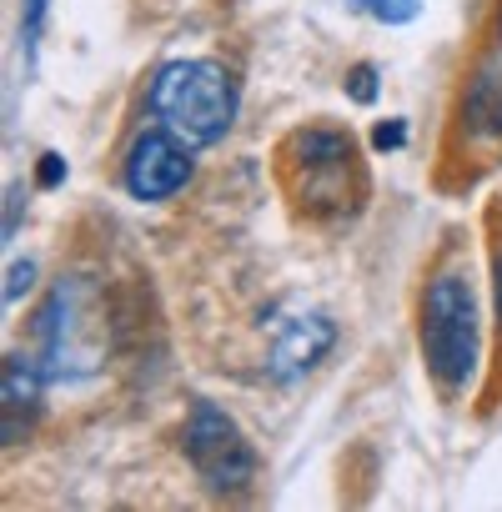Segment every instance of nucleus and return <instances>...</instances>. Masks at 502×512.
Listing matches in <instances>:
<instances>
[{
  "label": "nucleus",
  "mask_w": 502,
  "mask_h": 512,
  "mask_svg": "<svg viewBox=\"0 0 502 512\" xmlns=\"http://www.w3.org/2000/svg\"><path fill=\"white\" fill-rule=\"evenodd\" d=\"M282 181L302 216L337 221L362 201V156L342 126H302L282 146Z\"/></svg>",
  "instance_id": "nucleus-3"
},
{
  "label": "nucleus",
  "mask_w": 502,
  "mask_h": 512,
  "mask_svg": "<svg viewBox=\"0 0 502 512\" xmlns=\"http://www.w3.org/2000/svg\"><path fill=\"white\" fill-rule=\"evenodd\" d=\"M191 171H196L191 146H186L181 136H171L166 126H146V131L126 146L121 186H126L131 201L156 206V201H171L176 191H186V186H191Z\"/></svg>",
  "instance_id": "nucleus-6"
},
{
  "label": "nucleus",
  "mask_w": 502,
  "mask_h": 512,
  "mask_svg": "<svg viewBox=\"0 0 502 512\" xmlns=\"http://www.w3.org/2000/svg\"><path fill=\"white\" fill-rule=\"evenodd\" d=\"M31 287H36V262H31V256H26V262H11V272H6V307H16Z\"/></svg>",
  "instance_id": "nucleus-13"
},
{
  "label": "nucleus",
  "mask_w": 502,
  "mask_h": 512,
  "mask_svg": "<svg viewBox=\"0 0 502 512\" xmlns=\"http://www.w3.org/2000/svg\"><path fill=\"white\" fill-rule=\"evenodd\" d=\"M181 452H186V462L196 467V477H201L211 492H221V497L246 492L251 482H257V467H262V462H257V447L246 442V432L236 427V417H231L226 407L206 402V397H196L191 412H186Z\"/></svg>",
  "instance_id": "nucleus-5"
},
{
  "label": "nucleus",
  "mask_w": 502,
  "mask_h": 512,
  "mask_svg": "<svg viewBox=\"0 0 502 512\" xmlns=\"http://www.w3.org/2000/svg\"><path fill=\"white\" fill-rule=\"evenodd\" d=\"M236 81L221 61L206 56H186V61H166L151 86H146V111L156 126H166L171 136H181L191 151L216 146L231 121H236Z\"/></svg>",
  "instance_id": "nucleus-2"
},
{
  "label": "nucleus",
  "mask_w": 502,
  "mask_h": 512,
  "mask_svg": "<svg viewBox=\"0 0 502 512\" xmlns=\"http://www.w3.org/2000/svg\"><path fill=\"white\" fill-rule=\"evenodd\" d=\"M457 126H462L467 146H502V11H497V31H492L487 51L477 56V66L462 81Z\"/></svg>",
  "instance_id": "nucleus-7"
},
{
  "label": "nucleus",
  "mask_w": 502,
  "mask_h": 512,
  "mask_svg": "<svg viewBox=\"0 0 502 512\" xmlns=\"http://www.w3.org/2000/svg\"><path fill=\"white\" fill-rule=\"evenodd\" d=\"M66 181V156L61 151H41V161H36V186L41 191H56Z\"/></svg>",
  "instance_id": "nucleus-14"
},
{
  "label": "nucleus",
  "mask_w": 502,
  "mask_h": 512,
  "mask_svg": "<svg viewBox=\"0 0 502 512\" xmlns=\"http://www.w3.org/2000/svg\"><path fill=\"white\" fill-rule=\"evenodd\" d=\"M372 146H377V151H402V146H407V121H377Z\"/></svg>",
  "instance_id": "nucleus-15"
},
{
  "label": "nucleus",
  "mask_w": 502,
  "mask_h": 512,
  "mask_svg": "<svg viewBox=\"0 0 502 512\" xmlns=\"http://www.w3.org/2000/svg\"><path fill=\"white\" fill-rule=\"evenodd\" d=\"M492 302H497V332H502V251L492 262Z\"/></svg>",
  "instance_id": "nucleus-17"
},
{
  "label": "nucleus",
  "mask_w": 502,
  "mask_h": 512,
  "mask_svg": "<svg viewBox=\"0 0 502 512\" xmlns=\"http://www.w3.org/2000/svg\"><path fill=\"white\" fill-rule=\"evenodd\" d=\"M337 347V322L327 312H302L292 322L277 327V342H272V357H267V377L277 387H297L307 372H317Z\"/></svg>",
  "instance_id": "nucleus-8"
},
{
  "label": "nucleus",
  "mask_w": 502,
  "mask_h": 512,
  "mask_svg": "<svg viewBox=\"0 0 502 512\" xmlns=\"http://www.w3.org/2000/svg\"><path fill=\"white\" fill-rule=\"evenodd\" d=\"M352 6H357V11H372V0H352Z\"/></svg>",
  "instance_id": "nucleus-18"
},
{
  "label": "nucleus",
  "mask_w": 502,
  "mask_h": 512,
  "mask_svg": "<svg viewBox=\"0 0 502 512\" xmlns=\"http://www.w3.org/2000/svg\"><path fill=\"white\" fill-rule=\"evenodd\" d=\"M21 216H26V186H6V241H16V226H21Z\"/></svg>",
  "instance_id": "nucleus-16"
},
{
  "label": "nucleus",
  "mask_w": 502,
  "mask_h": 512,
  "mask_svg": "<svg viewBox=\"0 0 502 512\" xmlns=\"http://www.w3.org/2000/svg\"><path fill=\"white\" fill-rule=\"evenodd\" d=\"M46 372L36 357L26 352H6V367H0V437L6 447H21L46 407Z\"/></svg>",
  "instance_id": "nucleus-9"
},
{
  "label": "nucleus",
  "mask_w": 502,
  "mask_h": 512,
  "mask_svg": "<svg viewBox=\"0 0 502 512\" xmlns=\"http://www.w3.org/2000/svg\"><path fill=\"white\" fill-rule=\"evenodd\" d=\"M31 357L51 382H86L111 357V312L106 292L86 272H66L51 282L46 302L31 322Z\"/></svg>",
  "instance_id": "nucleus-1"
},
{
  "label": "nucleus",
  "mask_w": 502,
  "mask_h": 512,
  "mask_svg": "<svg viewBox=\"0 0 502 512\" xmlns=\"http://www.w3.org/2000/svg\"><path fill=\"white\" fill-rule=\"evenodd\" d=\"M417 11H422V0H372L367 16H377L382 26H407L417 21Z\"/></svg>",
  "instance_id": "nucleus-12"
},
{
  "label": "nucleus",
  "mask_w": 502,
  "mask_h": 512,
  "mask_svg": "<svg viewBox=\"0 0 502 512\" xmlns=\"http://www.w3.org/2000/svg\"><path fill=\"white\" fill-rule=\"evenodd\" d=\"M46 11H51V0H21V51L31 66H36V51L46 36Z\"/></svg>",
  "instance_id": "nucleus-10"
},
{
  "label": "nucleus",
  "mask_w": 502,
  "mask_h": 512,
  "mask_svg": "<svg viewBox=\"0 0 502 512\" xmlns=\"http://www.w3.org/2000/svg\"><path fill=\"white\" fill-rule=\"evenodd\" d=\"M377 91H382L377 66H372V61H357V66L347 71V96H352L357 106H372V101H377Z\"/></svg>",
  "instance_id": "nucleus-11"
},
{
  "label": "nucleus",
  "mask_w": 502,
  "mask_h": 512,
  "mask_svg": "<svg viewBox=\"0 0 502 512\" xmlns=\"http://www.w3.org/2000/svg\"><path fill=\"white\" fill-rule=\"evenodd\" d=\"M417 347L442 392H462L482 362V317L467 272H437L417 302Z\"/></svg>",
  "instance_id": "nucleus-4"
}]
</instances>
